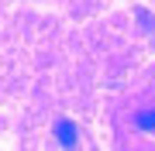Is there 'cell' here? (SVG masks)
<instances>
[{"label":"cell","mask_w":155,"mask_h":151,"mask_svg":"<svg viewBox=\"0 0 155 151\" xmlns=\"http://www.w3.org/2000/svg\"><path fill=\"white\" fill-rule=\"evenodd\" d=\"M55 141H59L62 148H76V144H79L76 124H72V120H59V124H55Z\"/></svg>","instance_id":"6da1fadb"},{"label":"cell","mask_w":155,"mask_h":151,"mask_svg":"<svg viewBox=\"0 0 155 151\" xmlns=\"http://www.w3.org/2000/svg\"><path fill=\"white\" fill-rule=\"evenodd\" d=\"M134 124H138V131H155V110H152V106H148V110H138Z\"/></svg>","instance_id":"7a4b0ae2"}]
</instances>
